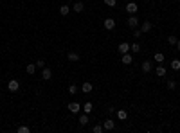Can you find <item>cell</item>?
<instances>
[{"mask_svg": "<svg viewBox=\"0 0 180 133\" xmlns=\"http://www.w3.org/2000/svg\"><path fill=\"white\" fill-rule=\"evenodd\" d=\"M141 69H142V72H146V74H150V72H151V63L148 61V59H146V61H142Z\"/></svg>", "mask_w": 180, "mask_h": 133, "instance_id": "10", "label": "cell"}, {"mask_svg": "<svg viewBox=\"0 0 180 133\" xmlns=\"http://www.w3.org/2000/svg\"><path fill=\"white\" fill-rule=\"evenodd\" d=\"M121 61H123L124 65H130V63L133 61V58H131V56L128 54V52H126V54H123V58H121Z\"/></svg>", "mask_w": 180, "mask_h": 133, "instance_id": "14", "label": "cell"}, {"mask_svg": "<svg viewBox=\"0 0 180 133\" xmlns=\"http://www.w3.org/2000/svg\"><path fill=\"white\" fill-rule=\"evenodd\" d=\"M151 27H153V25H151V22H148V20H146V22L141 25V31H142V34H144V32H150V31H151Z\"/></svg>", "mask_w": 180, "mask_h": 133, "instance_id": "11", "label": "cell"}, {"mask_svg": "<svg viewBox=\"0 0 180 133\" xmlns=\"http://www.w3.org/2000/svg\"><path fill=\"white\" fill-rule=\"evenodd\" d=\"M104 4L108 5V7H115V0H104Z\"/></svg>", "mask_w": 180, "mask_h": 133, "instance_id": "30", "label": "cell"}, {"mask_svg": "<svg viewBox=\"0 0 180 133\" xmlns=\"http://www.w3.org/2000/svg\"><path fill=\"white\" fill-rule=\"evenodd\" d=\"M31 130L27 128V126H18V133H29Z\"/></svg>", "mask_w": 180, "mask_h": 133, "instance_id": "27", "label": "cell"}, {"mask_svg": "<svg viewBox=\"0 0 180 133\" xmlns=\"http://www.w3.org/2000/svg\"><path fill=\"white\" fill-rule=\"evenodd\" d=\"M69 13H70V7H69V5H61V7H59V15H61V16H67Z\"/></svg>", "mask_w": 180, "mask_h": 133, "instance_id": "15", "label": "cell"}, {"mask_svg": "<svg viewBox=\"0 0 180 133\" xmlns=\"http://www.w3.org/2000/svg\"><path fill=\"white\" fill-rule=\"evenodd\" d=\"M25 70H27V74H34L36 72V63H29L27 66H25Z\"/></svg>", "mask_w": 180, "mask_h": 133, "instance_id": "16", "label": "cell"}, {"mask_svg": "<svg viewBox=\"0 0 180 133\" xmlns=\"http://www.w3.org/2000/svg\"><path fill=\"white\" fill-rule=\"evenodd\" d=\"M168 88H169V90H175V88H177V81L169 79V81H168Z\"/></svg>", "mask_w": 180, "mask_h": 133, "instance_id": "25", "label": "cell"}, {"mask_svg": "<svg viewBox=\"0 0 180 133\" xmlns=\"http://www.w3.org/2000/svg\"><path fill=\"white\" fill-rule=\"evenodd\" d=\"M69 61H79V54L78 52H69Z\"/></svg>", "mask_w": 180, "mask_h": 133, "instance_id": "18", "label": "cell"}, {"mask_svg": "<svg viewBox=\"0 0 180 133\" xmlns=\"http://www.w3.org/2000/svg\"><path fill=\"white\" fill-rule=\"evenodd\" d=\"M130 50H133V52H141V45H139V43H131V45H130Z\"/></svg>", "mask_w": 180, "mask_h": 133, "instance_id": "24", "label": "cell"}, {"mask_svg": "<svg viewBox=\"0 0 180 133\" xmlns=\"http://www.w3.org/2000/svg\"><path fill=\"white\" fill-rule=\"evenodd\" d=\"M92 131H94V133H103V131H104V128H103L101 124H96L94 128H92Z\"/></svg>", "mask_w": 180, "mask_h": 133, "instance_id": "23", "label": "cell"}, {"mask_svg": "<svg viewBox=\"0 0 180 133\" xmlns=\"http://www.w3.org/2000/svg\"><path fill=\"white\" fill-rule=\"evenodd\" d=\"M7 88H9V92H18V88H20V83L16 81V79H11V81L7 83Z\"/></svg>", "mask_w": 180, "mask_h": 133, "instance_id": "2", "label": "cell"}, {"mask_svg": "<svg viewBox=\"0 0 180 133\" xmlns=\"http://www.w3.org/2000/svg\"><path fill=\"white\" fill-rule=\"evenodd\" d=\"M86 122H88V114H83L81 117H79V124H81V126H85Z\"/></svg>", "mask_w": 180, "mask_h": 133, "instance_id": "22", "label": "cell"}, {"mask_svg": "<svg viewBox=\"0 0 180 133\" xmlns=\"http://www.w3.org/2000/svg\"><path fill=\"white\" fill-rule=\"evenodd\" d=\"M171 69L173 70H180V59H173L171 61Z\"/></svg>", "mask_w": 180, "mask_h": 133, "instance_id": "19", "label": "cell"}, {"mask_svg": "<svg viewBox=\"0 0 180 133\" xmlns=\"http://www.w3.org/2000/svg\"><path fill=\"white\" fill-rule=\"evenodd\" d=\"M168 43H169V45H177V36H173V34H171V36L168 38Z\"/></svg>", "mask_w": 180, "mask_h": 133, "instance_id": "28", "label": "cell"}, {"mask_svg": "<svg viewBox=\"0 0 180 133\" xmlns=\"http://www.w3.org/2000/svg\"><path fill=\"white\" fill-rule=\"evenodd\" d=\"M42 77L45 79V81H49V79L52 77V70L47 69V66H43V69H42Z\"/></svg>", "mask_w": 180, "mask_h": 133, "instance_id": "5", "label": "cell"}, {"mask_svg": "<svg viewBox=\"0 0 180 133\" xmlns=\"http://www.w3.org/2000/svg\"><path fill=\"white\" fill-rule=\"evenodd\" d=\"M166 72H168V70H166V66H164L162 63H160V65H158L157 69H155V74H157L158 77H164V76H166Z\"/></svg>", "mask_w": 180, "mask_h": 133, "instance_id": "8", "label": "cell"}, {"mask_svg": "<svg viewBox=\"0 0 180 133\" xmlns=\"http://www.w3.org/2000/svg\"><path fill=\"white\" fill-rule=\"evenodd\" d=\"M114 27H115V20H114V18H106V20H104V29H106V31H112Z\"/></svg>", "mask_w": 180, "mask_h": 133, "instance_id": "4", "label": "cell"}, {"mask_svg": "<svg viewBox=\"0 0 180 133\" xmlns=\"http://www.w3.org/2000/svg\"><path fill=\"white\" fill-rule=\"evenodd\" d=\"M72 9H74L76 13H81V11L85 9V4H83V2H76L74 5H72Z\"/></svg>", "mask_w": 180, "mask_h": 133, "instance_id": "13", "label": "cell"}, {"mask_svg": "<svg viewBox=\"0 0 180 133\" xmlns=\"http://www.w3.org/2000/svg\"><path fill=\"white\" fill-rule=\"evenodd\" d=\"M128 25H130L131 29H135L137 25H139V18H137L135 15H130V18H128Z\"/></svg>", "mask_w": 180, "mask_h": 133, "instance_id": "6", "label": "cell"}, {"mask_svg": "<svg viewBox=\"0 0 180 133\" xmlns=\"http://www.w3.org/2000/svg\"><path fill=\"white\" fill-rule=\"evenodd\" d=\"M79 110H81V104H79L78 101H72V103H69V112H72V114H78Z\"/></svg>", "mask_w": 180, "mask_h": 133, "instance_id": "1", "label": "cell"}, {"mask_svg": "<svg viewBox=\"0 0 180 133\" xmlns=\"http://www.w3.org/2000/svg\"><path fill=\"white\" fill-rule=\"evenodd\" d=\"M83 112H85V114H90V112H92V103L90 101L83 104Z\"/></svg>", "mask_w": 180, "mask_h": 133, "instance_id": "21", "label": "cell"}, {"mask_svg": "<svg viewBox=\"0 0 180 133\" xmlns=\"http://www.w3.org/2000/svg\"><path fill=\"white\" fill-rule=\"evenodd\" d=\"M137 9H139V5H137L135 2H128V4H126V11H128L130 15H135Z\"/></svg>", "mask_w": 180, "mask_h": 133, "instance_id": "3", "label": "cell"}, {"mask_svg": "<svg viewBox=\"0 0 180 133\" xmlns=\"http://www.w3.org/2000/svg\"><path fill=\"white\" fill-rule=\"evenodd\" d=\"M153 59H155L157 63H164V59H166V58H164V54H162V52H157V54L153 56Z\"/></svg>", "mask_w": 180, "mask_h": 133, "instance_id": "17", "label": "cell"}, {"mask_svg": "<svg viewBox=\"0 0 180 133\" xmlns=\"http://www.w3.org/2000/svg\"><path fill=\"white\" fill-rule=\"evenodd\" d=\"M76 92H78V86H76V85H70V86H69V94L76 95Z\"/></svg>", "mask_w": 180, "mask_h": 133, "instance_id": "26", "label": "cell"}, {"mask_svg": "<svg viewBox=\"0 0 180 133\" xmlns=\"http://www.w3.org/2000/svg\"><path fill=\"white\" fill-rule=\"evenodd\" d=\"M178 2H180V0H178Z\"/></svg>", "mask_w": 180, "mask_h": 133, "instance_id": "33", "label": "cell"}, {"mask_svg": "<svg viewBox=\"0 0 180 133\" xmlns=\"http://www.w3.org/2000/svg\"><path fill=\"white\" fill-rule=\"evenodd\" d=\"M133 36H135V38L142 36V31H141V29H135V31H133Z\"/></svg>", "mask_w": 180, "mask_h": 133, "instance_id": "31", "label": "cell"}, {"mask_svg": "<svg viewBox=\"0 0 180 133\" xmlns=\"http://www.w3.org/2000/svg\"><path fill=\"white\" fill-rule=\"evenodd\" d=\"M177 49L180 50V40H177Z\"/></svg>", "mask_w": 180, "mask_h": 133, "instance_id": "32", "label": "cell"}, {"mask_svg": "<svg viewBox=\"0 0 180 133\" xmlns=\"http://www.w3.org/2000/svg\"><path fill=\"white\" fill-rule=\"evenodd\" d=\"M130 50V43H126V42H123L121 45H119V52L121 54H126V52Z\"/></svg>", "mask_w": 180, "mask_h": 133, "instance_id": "12", "label": "cell"}, {"mask_svg": "<svg viewBox=\"0 0 180 133\" xmlns=\"http://www.w3.org/2000/svg\"><path fill=\"white\" fill-rule=\"evenodd\" d=\"M103 128H104L106 131H112V130L115 128V122L112 121V119H106V121H104V124H103Z\"/></svg>", "mask_w": 180, "mask_h": 133, "instance_id": "7", "label": "cell"}, {"mask_svg": "<svg viewBox=\"0 0 180 133\" xmlns=\"http://www.w3.org/2000/svg\"><path fill=\"white\" fill-rule=\"evenodd\" d=\"M117 117L121 119V121H126V117H128V114H126L124 110H117Z\"/></svg>", "mask_w": 180, "mask_h": 133, "instance_id": "20", "label": "cell"}, {"mask_svg": "<svg viewBox=\"0 0 180 133\" xmlns=\"http://www.w3.org/2000/svg\"><path fill=\"white\" fill-rule=\"evenodd\" d=\"M92 88H94V86H92V83L86 81V83H83V86H81V92H83V94H90Z\"/></svg>", "mask_w": 180, "mask_h": 133, "instance_id": "9", "label": "cell"}, {"mask_svg": "<svg viewBox=\"0 0 180 133\" xmlns=\"http://www.w3.org/2000/svg\"><path fill=\"white\" fill-rule=\"evenodd\" d=\"M43 66H45V61L43 59H38L36 61V69H43Z\"/></svg>", "mask_w": 180, "mask_h": 133, "instance_id": "29", "label": "cell"}]
</instances>
